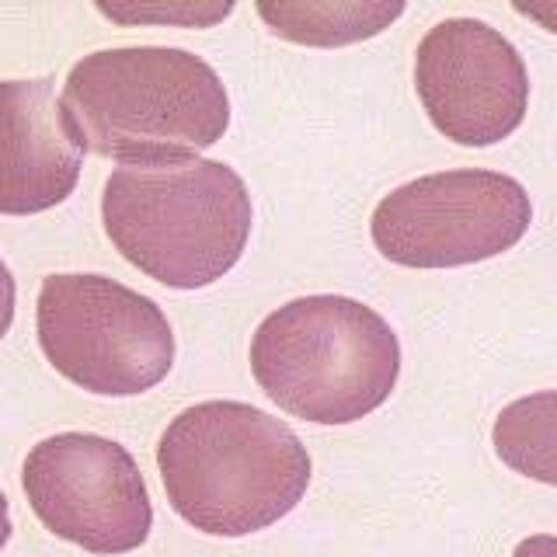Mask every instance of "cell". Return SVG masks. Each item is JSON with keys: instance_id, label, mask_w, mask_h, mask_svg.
I'll return each mask as SVG.
<instances>
[{"instance_id": "cell-8", "label": "cell", "mask_w": 557, "mask_h": 557, "mask_svg": "<svg viewBox=\"0 0 557 557\" xmlns=\"http://www.w3.org/2000/svg\"><path fill=\"white\" fill-rule=\"evenodd\" d=\"M414 91L446 139L495 147L527 119L530 74L498 28L478 17H446L418 42Z\"/></svg>"}, {"instance_id": "cell-2", "label": "cell", "mask_w": 557, "mask_h": 557, "mask_svg": "<svg viewBox=\"0 0 557 557\" xmlns=\"http://www.w3.org/2000/svg\"><path fill=\"white\" fill-rule=\"evenodd\" d=\"M157 467L171 509L209 536L269 530L310 487L300 435L244 400L185 408L157 443Z\"/></svg>"}, {"instance_id": "cell-5", "label": "cell", "mask_w": 557, "mask_h": 557, "mask_svg": "<svg viewBox=\"0 0 557 557\" xmlns=\"http://www.w3.org/2000/svg\"><path fill=\"white\" fill-rule=\"evenodd\" d=\"M35 331L52 370L101 397L144 394L174 362L164 310L109 275H46Z\"/></svg>"}, {"instance_id": "cell-6", "label": "cell", "mask_w": 557, "mask_h": 557, "mask_svg": "<svg viewBox=\"0 0 557 557\" xmlns=\"http://www.w3.org/2000/svg\"><path fill=\"white\" fill-rule=\"evenodd\" d=\"M533 202L498 171H440L400 185L373 209L376 251L405 269H460L498 258L527 237Z\"/></svg>"}, {"instance_id": "cell-9", "label": "cell", "mask_w": 557, "mask_h": 557, "mask_svg": "<svg viewBox=\"0 0 557 557\" xmlns=\"http://www.w3.org/2000/svg\"><path fill=\"white\" fill-rule=\"evenodd\" d=\"M84 144L57 98V84L0 81V213L32 216L74 196Z\"/></svg>"}, {"instance_id": "cell-10", "label": "cell", "mask_w": 557, "mask_h": 557, "mask_svg": "<svg viewBox=\"0 0 557 557\" xmlns=\"http://www.w3.org/2000/svg\"><path fill=\"white\" fill-rule=\"evenodd\" d=\"M255 11L278 39L335 49L391 28L405 14V4L400 0H289V4L258 0Z\"/></svg>"}, {"instance_id": "cell-1", "label": "cell", "mask_w": 557, "mask_h": 557, "mask_svg": "<svg viewBox=\"0 0 557 557\" xmlns=\"http://www.w3.org/2000/svg\"><path fill=\"white\" fill-rule=\"evenodd\" d=\"M60 101L84 150L119 164L199 157L231 126L220 74L174 46L98 49L74 63Z\"/></svg>"}, {"instance_id": "cell-15", "label": "cell", "mask_w": 557, "mask_h": 557, "mask_svg": "<svg viewBox=\"0 0 557 557\" xmlns=\"http://www.w3.org/2000/svg\"><path fill=\"white\" fill-rule=\"evenodd\" d=\"M512 557H557V536H550V533L527 536V540H522V544L516 547Z\"/></svg>"}, {"instance_id": "cell-4", "label": "cell", "mask_w": 557, "mask_h": 557, "mask_svg": "<svg viewBox=\"0 0 557 557\" xmlns=\"http://www.w3.org/2000/svg\"><path fill=\"white\" fill-rule=\"evenodd\" d=\"M251 373L286 414L348 425L373 414L397 387L400 342L352 296H300L258 324Z\"/></svg>"}, {"instance_id": "cell-13", "label": "cell", "mask_w": 557, "mask_h": 557, "mask_svg": "<svg viewBox=\"0 0 557 557\" xmlns=\"http://www.w3.org/2000/svg\"><path fill=\"white\" fill-rule=\"evenodd\" d=\"M11 321H14V275L4 265V258H0V338L11 331Z\"/></svg>"}, {"instance_id": "cell-14", "label": "cell", "mask_w": 557, "mask_h": 557, "mask_svg": "<svg viewBox=\"0 0 557 557\" xmlns=\"http://www.w3.org/2000/svg\"><path fill=\"white\" fill-rule=\"evenodd\" d=\"M512 8H516V14L530 17V22H536L540 28H547V32L557 35V0H547V4H519V0H516Z\"/></svg>"}, {"instance_id": "cell-12", "label": "cell", "mask_w": 557, "mask_h": 557, "mask_svg": "<svg viewBox=\"0 0 557 557\" xmlns=\"http://www.w3.org/2000/svg\"><path fill=\"white\" fill-rule=\"evenodd\" d=\"M98 11L104 17H112V22H122V25H188V28H209L223 22L226 14L234 8L231 4H98Z\"/></svg>"}, {"instance_id": "cell-11", "label": "cell", "mask_w": 557, "mask_h": 557, "mask_svg": "<svg viewBox=\"0 0 557 557\" xmlns=\"http://www.w3.org/2000/svg\"><path fill=\"white\" fill-rule=\"evenodd\" d=\"M492 443L509 470L557 487V391H540L505 405L495 418Z\"/></svg>"}, {"instance_id": "cell-7", "label": "cell", "mask_w": 557, "mask_h": 557, "mask_svg": "<svg viewBox=\"0 0 557 557\" xmlns=\"http://www.w3.org/2000/svg\"><path fill=\"white\" fill-rule=\"evenodd\" d=\"M22 484L42 527L91 554L147 544L153 509L133 453L95 432H60L32 446Z\"/></svg>"}, {"instance_id": "cell-16", "label": "cell", "mask_w": 557, "mask_h": 557, "mask_svg": "<svg viewBox=\"0 0 557 557\" xmlns=\"http://www.w3.org/2000/svg\"><path fill=\"white\" fill-rule=\"evenodd\" d=\"M8 540H11V512H8V498H4V492H0V550L8 547Z\"/></svg>"}, {"instance_id": "cell-3", "label": "cell", "mask_w": 557, "mask_h": 557, "mask_svg": "<svg viewBox=\"0 0 557 557\" xmlns=\"http://www.w3.org/2000/svg\"><path fill=\"white\" fill-rule=\"evenodd\" d=\"M104 234L144 275L202 289L231 272L251 237V196L223 161L119 164L101 196Z\"/></svg>"}]
</instances>
